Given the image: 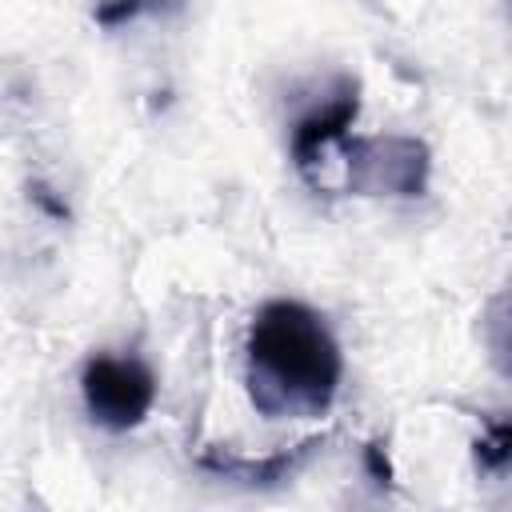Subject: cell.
<instances>
[{
  "instance_id": "1",
  "label": "cell",
  "mask_w": 512,
  "mask_h": 512,
  "mask_svg": "<svg viewBox=\"0 0 512 512\" xmlns=\"http://www.w3.org/2000/svg\"><path fill=\"white\" fill-rule=\"evenodd\" d=\"M248 388L264 416L324 412L344 360L328 324L300 300H268L248 332Z\"/></svg>"
},
{
  "instance_id": "2",
  "label": "cell",
  "mask_w": 512,
  "mask_h": 512,
  "mask_svg": "<svg viewBox=\"0 0 512 512\" xmlns=\"http://www.w3.org/2000/svg\"><path fill=\"white\" fill-rule=\"evenodd\" d=\"M344 176L352 188L372 196H420L428 188V144L416 136H372L340 140Z\"/></svg>"
},
{
  "instance_id": "3",
  "label": "cell",
  "mask_w": 512,
  "mask_h": 512,
  "mask_svg": "<svg viewBox=\"0 0 512 512\" xmlns=\"http://www.w3.org/2000/svg\"><path fill=\"white\" fill-rule=\"evenodd\" d=\"M80 396L88 416L108 432H128L144 424L156 400V376L140 360L92 356L80 372Z\"/></svg>"
},
{
  "instance_id": "4",
  "label": "cell",
  "mask_w": 512,
  "mask_h": 512,
  "mask_svg": "<svg viewBox=\"0 0 512 512\" xmlns=\"http://www.w3.org/2000/svg\"><path fill=\"white\" fill-rule=\"evenodd\" d=\"M328 444V436H312L296 448H284V452H272V456H260V460H248V456H228V452H204L200 456V468H208L212 476L220 480H232V484H248V488H276L284 484L288 476H296L312 452H320Z\"/></svg>"
},
{
  "instance_id": "5",
  "label": "cell",
  "mask_w": 512,
  "mask_h": 512,
  "mask_svg": "<svg viewBox=\"0 0 512 512\" xmlns=\"http://www.w3.org/2000/svg\"><path fill=\"white\" fill-rule=\"evenodd\" d=\"M356 112H360L356 88H344V96H336V100H332L328 108H320V112H308V116L292 128V160H296V168H300L308 180H312L316 164H324L328 148H336V144L348 136Z\"/></svg>"
},
{
  "instance_id": "6",
  "label": "cell",
  "mask_w": 512,
  "mask_h": 512,
  "mask_svg": "<svg viewBox=\"0 0 512 512\" xmlns=\"http://www.w3.org/2000/svg\"><path fill=\"white\" fill-rule=\"evenodd\" d=\"M180 8H184V0H100L92 8V20L100 28H120L144 12H180Z\"/></svg>"
},
{
  "instance_id": "7",
  "label": "cell",
  "mask_w": 512,
  "mask_h": 512,
  "mask_svg": "<svg viewBox=\"0 0 512 512\" xmlns=\"http://www.w3.org/2000/svg\"><path fill=\"white\" fill-rule=\"evenodd\" d=\"M508 448H512V432L508 424H492L480 440H476V464L484 472H500L508 464Z\"/></svg>"
},
{
  "instance_id": "8",
  "label": "cell",
  "mask_w": 512,
  "mask_h": 512,
  "mask_svg": "<svg viewBox=\"0 0 512 512\" xmlns=\"http://www.w3.org/2000/svg\"><path fill=\"white\" fill-rule=\"evenodd\" d=\"M28 200H32L40 212H48L52 220H68V204L56 200V192H52L44 180H32V184H28Z\"/></svg>"
},
{
  "instance_id": "9",
  "label": "cell",
  "mask_w": 512,
  "mask_h": 512,
  "mask_svg": "<svg viewBox=\"0 0 512 512\" xmlns=\"http://www.w3.org/2000/svg\"><path fill=\"white\" fill-rule=\"evenodd\" d=\"M364 464H368V472H372V480L376 484H392V464H388V456H384V444H368L364 448Z\"/></svg>"
}]
</instances>
